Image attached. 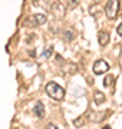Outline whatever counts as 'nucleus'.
Wrapping results in <instances>:
<instances>
[{
    "label": "nucleus",
    "mask_w": 122,
    "mask_h": 129,
    "mask_svg": "<svg viewBox=\"0 0 122 129\" xmlns=\"http://www.w3.org/2000/svg\"><path fill=\"white\" fill-rule=\"evenodd\" d=\"M45 89H46L47 95L50 98H53V99H56V101H60V99H63V96H65V89L62 88V86H59V85L55 83V82H49Z\"/></svg>",
    "instance_id": "f257e3e1"
},
{
    "label": "nucleus",
    "mask_w": 122,
    "mask_h": 129,
    "mask_svg": "<svg viewBox=\"0 0 122 129\" xmlns=\"http://www.w3.org/2000/svg\"><path fill=\"white\" fill-rule=\"evenodd\" d=\"M118 9H119V2L118 0H109L106 3V7H105V12H106V16L109 19H115L118 13Z\"/></svg>",
    "instance_id": "f03ea898"
},
{
    "label": "nucleus",
    "mask_w": 122,
    "mask_h": 129,
    "mask_svg": "<svg viewBox=\"0 0 122 129\" xmlns=\"http://www.w3.org/2000/svg\"><path fill=\"white\" fill-rule=\"evenodd\" d=\"M95 75H101V73H105V72H108L109 70V64L105 62L103 59L101 60H96L94 63V68H92Z\"/></svg>",
    "instance_id": "7ed1b4c3"
},
{
    "label": "nucleus",
    "mask_w": 122,
    "mask_h": 129,
    "mask_svg": "<svg viewBox=\"0 0 122 129\" xmlns=\"http://www.w3.org/2000/svg\"><path fill=\"white\" fill-rule=\"evenodd\" d=\"M33 20H35V26H42L46 23V16L43 13H35L33 14Z\"/></svg>",
    "instance_id": "20e7f679"
},
{
    "label": "nucleus",
    "mask_w": 122,
    "mask_h": 129,
    "mask_svg": "<svg viewBox=\"0 0 122 129\" xmlns=\"http://www.w3.org/2000/svg\"><path fill=\"white\" fill-rule=\"evenodd\" d=\"M33 113L38 116V118H43L45 116V106H43L42 102H38L35 108H33Z\"/></svg>",
    "instance_id": "39448f33"
},
{
    "label": "nucleus",
    "mask_w": 122,
    "mask_h": 129,
    "mask_svg": "<svg viewBox=\"0 0 122 129\" xmlns=\"http://www.w3.org/2000/svg\"><path fill=\"white\" fill-rule=\"evenodd\" d=\"M109 33H106V32H99V35H98V42H99V45L101 46H106L109 43Z\"/></svg>",
    "instance_id": "423d86ee"
},
{
    "label": "nucleus",
    "mask_w": 122,
    "mask_h": 129,
    "mask_svg": "<svg viewBox=\"0 0 122 129\" xmlns=\"http://www.w3.org/2000/svg\"><path fill=\"white\" fill-rule=\"evenodd\" d=\"M105 95H103L102 92H99V90H96V92L94 93V101H95V103L96 105H101V103H103L105 102Z\"/></svg>",
    "instance_id": "0eeeda50"
},
{
    "label": "nucleus",
    "mask_w": 122,
    "mask_h": 129,
    "mask_svg": "<svg viewBox=\"0 0 122 129\" xmlns=\"http://www.w3.org/2000/svg\"><path fill=\"white\" fill-rule=\"evenodd\" d=\"M56 13L57 17H62L63 16V13H65V7H63V5L62 3H55V9H53V14Z\"/></svg>",
    "instance_id": "6e6552de"
},
{
    "label": "nucleus",
    "mask_w": 122,
    "mask_h": 129,
    "mask_svg": "<svg viewBox=\"0 0 122 129\" xmlns=\"http://www.w3.org/2000/svg\"><path fill=\"white\" fill-rule=\"evenodd\" d=\"M63 37H65L66 42H72L73 39H75V32H73V30H65Z\"/></svg>",
    "instance_id": "1a4fd4ad"
},
{
    "label": "nucleus",
    "mask_w": 122,
    "mask_h": 129,
    "mask_svg": "<svg viewBox=\"0 0 122 129\" xmlns=\"http://www.w3.org/2000/svg\"><path fill=\"white\" fill-rule=\"evenodd\" d=\"M52 53H53V49H52V47H47L46 50L42 53V56H40V57H42V59H49V57L52 56Z\"/></svg>",
    "instance_id": "9d476101"
},
{
    "label": "nucleus",
    "mask_w": 122,
    "mask_h": 129,
    "mask_svg": "<svg viewBox=\"0 0 122 129\" xmlns=\"http://www.w3.org/2000/svg\"><path fill=\"white\" fill-rule=\"evenodd\" d=\"M113 80H115V78H113L112 75H109V76H106V78H105L103 85H105V86H111V83H113Z\"/></svg>",
    "instance_id": "9b49d317"
},
{
    "label": "nucleus",
    "mask_w": 122,
    "mask_h": 129,
    "mask_svg": "<svg viewBox=\"0 0 122 129\" xmlns=\"http://www.w3.org/2000/svg\"><path fill=\"white\" fill-rule=\"evenodd\" d=\"M83 123H85V119L80 116V118H78V119H75L73 120V125H75L76 128H80V126H83Z\"/></svg>",
    "instance_id": "f8f14e48"
},
{
    "label": "nucleus",
    "mask_w": 122,
    "mask_h": 129,
    "mask_svg": "<svg viewBox=\"0 0 122 129\" xmlns=\"http://www.w3.org/2000/svg\"><path fill=\"white\" fill-rule=\"evenodd\" d=\"M116 32H118V35H119V36H122V23H119V24H118Z\"/></svg>",
    "instance_id": "ddd939ff"
},
{
    "label": "nucleus",
    "mask_w": 122,
    "mask_h": 129,
    "mask_svg": "<svg viewBox=\"0 0 122 129\" xmlns=\"http://www.w3.org/2000/svg\"><path fill=\"white\" fill-rule=\"evenodd\" d=\"M46 129H59V128H57L56 125H53V123H49V125L46 126Z\"/></svg>",
    "instance_id": "4468645a"
},
{
    "label": "nucleus",
    "mask_w": 122,
    "mask_h": 129,
    "mask_svg": "<svg viewBox=\"0 0 122 129\" xmlns=\"http://www.w3.org/2000/svg\"><path fill=\"white\" fill-rule=\"evenodd\" d=\"M102 129H111V126H108V125H106V126H103Z\"/></svg>",
    "instance_id": "2eb2a0df"
}]
</instances>
